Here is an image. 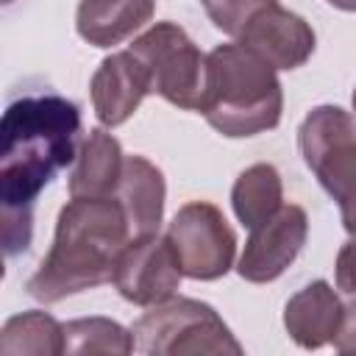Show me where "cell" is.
<instances>
[{"label": "cell", "instance_id": "obj_1", "mask_svg": "<svg viewBox=\"0 0 356 356\" xmlns=\"http://www.w3.org/2000/svg\"><path fill=\"white\" fill-rule=\"evenodd\" d=\"M78 106L56 92L22 95L8 103L0 122V203L3 248L8 256L28 250L33 203L56 172L78 159Z\"/></svg>", "mask_w": 356, "mask_h": 356}, {"label": "cell", "instance_id": "obj_2", "mask_svg": "<svg viewBox=\"0 0 356 356\" xmlns=\"http://www.w3.org/2000/svg\"><path fill=\"white\" fill-rule=\"evenodd\" d=\"M131 236L128 214L117 197H72L58 211L53 245L31 275L28 295L58 303L67 295L111 281Z\"/></svg>", "mask_w": 356, "mask_h": 356}, {"label": "cell", "instance_id": "obj_3", "mask_svg": "<svg viewBox=\"0 0 356 356\" xmlns=\"http://www.w3.org/2000/svg\"><path fill=\"white\" fill-rule=\"evenodd\" d=\"M284 92L275 70L239 42L206 56V95L200 114L222 136H256L281 122Z\"/></svg>", "mask_w": 356, "mask_h": 356}, {"label": "cell", "instance_id": "obj_4", "mask_svg": "<svg viewBox=\"0 0 356 356\" xmlns=\"http://www.w3.org/2000/svg\"><path fill=\"white\" fill-rule=\"evenodd\" d=\"M306 167L337 200L342 225L356 236V117L339 106H317L298 131Z\"/></svg>", "mask_w": 356, "mask_h": 356}, {"label": "cell", "instance_id": "obj_5", "mask_svg": "<svg viewBox=\"0 0 356 356\" xmlns=\"http://www.w3.org/2000/svg\"><path fill=\"white\" fill-rule=\"evenodd\" d=\"M134 342L147 356H186V353H242L222 317L203 300L170 298L147 306L134 323Z\"/></svg>", "mask_w": 356, "mask_h": 356}, {"label": "cell", "instance_id": "obj_6", "mask_svg": "<svg viewBox=\"0 0 356 356\" xmlns=\"http://www.w3.org/2000/svg\"><path fill=\"white\" fill-rule=\"evenodd\" d=\"M145 67L150 92L167 103L200 111L206 95V56L175 22H156L128 47Z\"/></svg>", "mask_w": 356, "mask_h": 356}, {"label": "cell", "instance_id": "obj_7", "mask_svg": "<svg viewBox=\"0 0 356 356\" xmlns=\"http://www.w3.org/2000/svg\"><path fill=\"white\" fill-rule=\"evenodd\" d=\"M181 273L195 281H214L234 267L236 234L214 203L192 200L181 206L167 228Z\"/></svg>", "mask_w": 356, "mask_h": 356}, {"label": "cell", "instance_id": "obj_8", "mask_svg": "<svg viewBox=\"0 0 356 356\" xmlns=\"http://www.w3.org/2000/svg\"><path fill=\"white\" fill-rule=\"evenodd\" d=\"M181 275L184 273L167 234H145L131 236L122 248L111 281L125 300L136 306H156L175 295Z\"/></svg>", "mask_w": 356, "mask_h": 356}, {"label": "cell", "instance_id": "obj_9", "mask_svg": "<svg viewBox=\"0 0 356 356\" xmlns=\"http://www.w3.org/2000/svg\"><path fill=\"white\" fill-rule=\"evenodd\" d=\"M309 236V217L300 206L284 203L270 220L250 228L236 273L250 284L275 281L303 250Z\"/></svg>", "mask_w": 356, "mask_h": 356}, {"label": "cell", "instance_id": "obj_10", "mask_svg": "<svg viewBox=\"0 0 356 356\" xmlns=\"http://www.w3.org/2000/svg\"><path fill=\"white\" fill-rule=\"evenodd\" d=\"M242 47L256 53L273 70H295L314 53V31L295 11L284 8L278 0L261 8L236 39Z\"/></svg>", "mask_w": 356, "mask_h": 356}, {"label": "cell", "instance_id": "obj_11", "mask_svg": "<svg viewBox=\"0 0 356 356\" xmlns=\"http://www.w3.org/2000/svg\"><path fill=\"white\" fill-rule=\"evenodd\" d=\"M89 89H92L95 117L106 128H117L139 108L145 95H150V81L142 61L131 50H122L100 61Z\"/></svg>", "mask_w": 356, "mask_h": 356}, {"label": "cell", "instance_id": "obj_12", "mask_svg": "<svg viewBox=\"0 0 356 356\" xmlns=\"http://www.w3.org/2000/svg\"><path fill=\"white\" fill-rule=\"evenodd\" d=\"M342 300L328 281H312L286 300L284 325L286 334L306 350L334 342L342 320Z\"/></svg>", "mask_w": 356, "mask_h": 356}, {"label": "cell", "instance_id": "obj_13", "mask_svg": "<svg viewBox=\"0 0 356 356\" xmlns=\"http://www.w3.org/2000/svg\"><path fill=\"white\" fill-rule=\"evenodd\" d=\"M164 195L167 186L161 170L145 156H125L122 178L114 197L122 203L134 236L159 234V222L164 214Z\"/></svg>", "mask_w": 356, "mask_h": 356}, {"label": "cell", "instance_id": "obj_14", "mask_svg": "<svg viewBox=\"0 0 356 356\" xmlns=\"http://www.w3.org/2000/svg\"><path fill=\"white\" fill-rule=\"evenodd\" d=\"M156 0H81L75 11L78 36L95 47H111L150 22Z\"/></svg>", "mask_w": 356, "mask_h": 356}, {"label": "cell", "instance_id": "obj_15", "mask_svg": "<svg viewBox=\"0 0 356 356\" xmlns=\"http://www.w3.org/2000/svg\"><path fill=\"white\" fill-rule=\"evenodd\" d=\"M125 167V153L120 142L103 131L95 128L81 142L75 170L70 175V195L72 197H114L120 178Z\"/></svg>", "mask_w": 356, "mask_h": 356}, {"label": "cell", "instance_id": "obj_16", "mask_svg": "<svg viewBox=\"0 0 356 356\" xmlns=\"http://www.w3.org/2000/svg\"><path fill=\"white\" fill-rule=\"evenodd\" d=\"M231 206L245 228H256L284 206L281 175L273 164H253L234 181Z\"/></svg>", "mask_w": 356, "mask_h": 356}, {"label": "cell", "instance_id": "obj_17", "mask_svg": "<svg viewBox=\"0 0 356 356\" xmlns=\"http://www.w3.org/2000/svg\"><path fill=\"white\" fill-rule=\"evenodd\" d=\"M0 353L3 356H56L64 353V325L47 312H22L6 320L0 331Z\"/></svg>", "mask_w": 356, "mask_h": 356}, {"label": "cell", "instance_id": "obj_18", "mask_svg": "<svg viewBox=\"0 0 356 356\" xmlns=\"http://www.w3.org/2000/svg\"><path fill=\"white\" fill-rule=\"evenodd\" d=\"M134 331L108 317H81L64 325V353H131Z\"/></svg>", "mask_w": 356, "mask_h": 356}, {"label": "cell", "instance_id": "obj_19", "mask_svg": "<svg viewBox=\"0 0 356 356\" xmlns=\"http://www.w3.org/2000/svg\"><path fill=\"white\" fill-rule=\"evenodd\" d=\"M275 0H203V8L209 14V19L228 36L239 39V33L245 31V25L267 6H273Z\"/></svg>", "mask_w": 356, "mask_h": 356}, {"label": "cell", "instance_id": "obj_20", "mask_svg": "<svg viewBox=\"0 0 356 356\" xmlns=\"http://www.w3.org/2000/svg\"><path fill=\"white\" fill-rule=\"evenodd\" d=\"M337 289L356 298V236H350L337 256Z\"/></svg>", "mask_w": 356, "mask_h": 356}, {"label": "cell", "instance_id": "obj_21", "mask_svg": "<svg viewBox=\"0 0 356 356\" xmlns=\"http://www.w3.org/2000/svg\"><path fill=\"white\" fill-rule=\"evenodd\" d=\"M334 348L339 353H353L356 356V300H350L342 309V320H339V328L334 334Z\"/></svg>", "mask_w": 356, "mask_h": 356}, {"label": "cell", "instance_id": "obj_22", "mask_svg": "<svg viewBox=\"0 0 356 356\" xmlns=\"http://www.w3.org/2000/svg\"><path fill=\"white\" fill-rule=\"evenodd\" d=\"M328 3L339 11H356V0H328Z\"/></svg>", "mask_w": 356, "mask_h": 356}, {"label": "cell", "instance_id": "obj_23", "mask_svg": "<svg viewBox=\"0 0 356 356\" xmlns=\"http://www.w3.org/2000/svg\"><path fill=\"white\" fill-rule=\"evenodd\" d=\"M353 111H356V89H353Z\"/></svg>", "mask_w": 356, "mask_h": 356}, {"label": "cell", "instance_id": "obj_24", "mask_svg": "<svg viewBox=\"0 0 356 356\" xmlns=\"http://www.w3.org/2000/svg\"><path fill=\"white\" fill-rule=\"evenodd\" d=\"M3 3H11V0H3Z\"/></svg>", "mask_w": 356, "mask_h": 356}]
</instances>
